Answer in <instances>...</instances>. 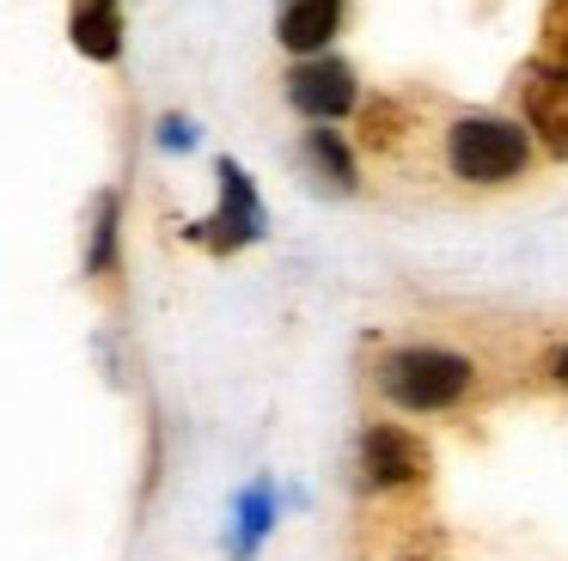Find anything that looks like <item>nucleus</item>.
<instances>
[{"instance_id": "obj_1", "label": "nucleus", "mask_w": 568, "mask_h": 561, "mask_svg": "<svg viewBox=\"0 0 568 561\" xmlns=\"http://www.w3.org/2000/svg\"><path fill=\"white\" fill-rule=\"evenodd\" d=\"M531 146L514 122L501 116H458L446 129V171L465 183H514L526 177Z\"/></svg>"}, {"instance_id": "obj_2", "label": "nucleus", "mask_w": 568, "mask_h": 561, "mask_svg": "<svg viewBox=\"0 0 568 561\" xmlns=\"http://www.w3.org/2000/svg\"><path fill=\"white\" fill-rule=\"evenodd\" d=\"M470 360H458V354H446V348H397V354H385V366H379V390L397 402V409H422V415H434V409H453L458 397L470 390Z\"/></svg>"}, {"instance_id": "obj_3", "label": "nucleus", "mask_w": 568, "mask_h": 561, "mask_svg": "<svg viewBox=\"0 0 568 561\" xmlns=\"http://www.w3.org/2000/svg\"><path fill=\"white\" fill-rule=\"evenodd\" d=\"M422 470H428V451H422L416 434H404V427H367V439H361V476H367L373 488H404V482H422Z\"/></svg>"}, {"instance_id": "obj_4", "label": "nucleus", "mask_w": 568, "mask_h": 561, "mask_svg": "<svg viewBox=\"0 0 568 561\" xmlns=\"http://www.w3.org/2000/svg\"><path fill=\"white\" fill-rule=\"evenodd\" d=\"M526 116L550 153H568V68H526Z\"/></svg>"}, {"instance_id": "obj_5", "label": "nucleus", "mask_w": 568, "mask_h": 561, "mask_svg": "<svg viewBox=\"0 0 568 561\" xmlns=\"http://www.w3.org/2000/svg\"><path fill=\"white\" fill-rule=\"evenodd\" d=\"M287 98H294V110H306V116H343V110L355 104V73H348L343 61H306V68L287 73Z\"/></svg>"}, {"instance_id": "obj_6", "label": "nucleus", "mask_w": 568, "mask_h": 561, "mask_svg": "<svg viewBox=\"0 0 568 561\" xmlns=\"http://www.w3.org/2000/svg\"><path fill=\"white\" fill-rule=\"evenodd\" d=\"M221 190H226L221 214H214L209 226H196V238L233 251V244H245V238H257V232H263V207H257V195H251V183H245V171H239V165H221Z\"/></svg>"}, {"instance_id": "obj_7", "label": "nucleus", "mask_w": 568, "mask_h": 561, "mask_svg": "<svg viewBox=\"0 0 568 561\" xmlns=\"http://www.w3.org/2000/svg\"><path fill=\"white\" fill-rule=\"evenodd\" d=\"M343 24V0H287L282 7V43L294 55H318Z\"/></svg>"}, {"instance_id": "obj_8", "label": "nucleus", "mask_w": 568, "mask_h": 561, "mask_svg": "<svg viewBox=\"0 0 568 561\" xmlns=\"http://www.w3.org/2000/svg\"><path fill=\"white\" fill-rule=\"evenodd\" d=\"M74 49L92 61H111L123 49V12H116V0H80L74 7Z\"/></svg>"}, {"instance_id": "obj_9", "label": "nucleus", "mask_w": 568, "mask_h": 561, "mask_svg": "<svg viewBox=\"0 0 568 561\" xmlns=\"http://www.w3.org/2000/svg\"><path fill=\"white\" fill-rule=\"evenodd\" d=\"M306 159L324 171V177L336 183V190H355V159H348V146L336 141L331 129H318V134H306Z\"/></svg>"}, {"instance_id": "obj_10", "label": "nucleus", "mask_w": 568, "mask_h": 561, "mask_svg": "<svg viewBox=\"0 0 568 561\" xmlns=\"http://www.w3.org/2000/svg\"><path fill=\"white\" fill-rule=\"evenodd\" d=\"M538 37H544V61H550V68H568V0H550V7H544Z\"/></svg>"}, {"instance_id": "obj_11", "label": "nucleus", "mask_w": 568, "mask_h": 561, "mask_svg": "<svg viewBox=\"0 0 568 561\" xmlns=\"http://www.w3.org/2000/svg\"><path fill=\"white\" fill-rule=\"evenodd\" d=\"M111 251H116V202L99 207V238H92V268H111Z\"/></svg>"}, {"instance_id": "obj_12", "label": "nucleus", "mask_w": 568, "mask_h": 561, "mask_svg": "<svg viewBox=\"0 0 568 561\" xmlns=\"http://www.w3.org/2000/svg\"><path fill=\"white\" fill-rule=\"evenodd\" d=\"M263 524H270V494H245V543L263 537Z\"/></svg>"}, {"instance_id": "obj_13", "label": "nucleus", "mask_w": 568, "mask_h": 561, "mask_svg": "<svg viewBox=\"0 0 568 561\" xmlns=\"http://www.w3.org/2000/svg\"><path fill=\"white\" fill-rule=\"evenodd\" d=\"M556 378H562V385H568V348L556 354Z\"/></svg>"}]
</instances>
